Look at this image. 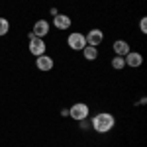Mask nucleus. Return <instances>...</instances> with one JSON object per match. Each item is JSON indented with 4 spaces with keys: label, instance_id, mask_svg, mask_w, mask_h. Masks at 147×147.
Wrapping results in <instances>:
<instances>
[{
    "label": "nucleus",
    "instance_id": "nucleus-1",
    "mask_svg": "<svg viewBox=\"0 0 147 147\" xmlns=\"http://www.w3.org/2000/svg\"><path fill=\"white\" fill-rule=\"evenodd\" d=\"M92 127H94V131H98V134H108L110 129L114 127V124H116V120H114L112 114L108 112H100L96 114L94 118H92Z\"/></svg>",
    "mask_w": 147,
    "mask_h": 147
},
{
    "label": "nucleus",
    "instance_id": "nucleus-2",
    "mask_svg": "<svg viewBox=\"0 0 147 147\" xmlns=\"http://www.w3.org/2000/svg\"><path fill=\"white\" fill-rule=\"evenodd\" d=\"M69 116H71L73 120H77V122H82V120L88 118V106H86L84 102H77V104H73V106L69 108Z\"/></svg>",
    "mask_w": 147,
    "mask_h": 147
},
{
    "label": "nucleus",
    "instance_id": "nucleus-3",
    "mask_svg": "<svg viewBox=\"0 0 147 147\" xmlns=\"http://www.w3.org/2000/svg\"><path fill=\"white\" fill-rule=\"evenodd\" d=\"M67 43L73 51H82L84 45H86V37L84 34H79V32H73V34L67 37Z\"/></svg>",
    "mask_w": 147,
    "mask_h": 147
},
{
    "label": "nucleus",
    "instance_id": "nucleus-4",
    "mask_svg": "<svg viewBox=\"0 0 147 147\" xmlns=\"http://www.w3.org/2000/svg\"><path fill=\"white\" fill-rule=\"evenodd\" d=\"M84 37H86V45L98 47L102 41H104V32H102V30H98V28H94V30H90V32L84 35Z\"/></svg>",
    "mask_w": 147,
    "mask_h": 147
},
{
    "label": "nucleus",
    "instance_id": "nucleus-5",
    "mask_svg": "<svg viewBox=\"0 0 147 147\" xmlns=\"http://www.w3.org/2000/svg\"><path fill=\"white\" fill-rule=\"evenodd\" d=\"M30 53L34 57H39V55H45V41L41 37H34L30 39Z\"/></svg>",
    "mask_w": 147,
    "mask_h": 147
},
{
    "label": "nucleus",
    "instance_id": "nucleus-6",
    "mask_svg": "<svg viewBox=\"0 0 147 147\" xmlns=\"http://www.w3.org/2000/svg\"><path fill=\"white\" fill-rule=\"evenodd\" d=\"M32 34H34L35 37H41V39H43V37L49 34V22H47V20H37V22L34 24Z\"/></svg>",
    "mask_w": 147,
    "mask_h": 147
},
{
    "label": "nucleus",
    "instance_id": "nucleus-7",
    "mask_svg": "<svg viewBox=\"0 0 147 147\" xmlns=\"http://www.w3.org/2000/svg\"><path fill=\"white\" fill-rule=\"evenodd\" d=\"M53 57L49 55H39L37 59H35V67L39 69V71H51L53 69Z\"/></svg>",
    "mask_w": 147,
    "mask_h": 147
},
{
    "label": "nucleus",
    "instance_id": "nucleus-8",
    "mask_svg": "<svg viewBox=\"0 0 147 147\" xmlns=\"http://www.w3.org/2000/svg\"><path fill=\"white\" fill-rule=\"evenodd\" d=\"M124 61H125V65L127 67H139L141 63H143V57H141V53H137V51H129L127 55L124 57Z\"/></svg>",
    "mask_w": 147,
    "mask_h": 147
},
{
    "label": "nucleus",
    "instance_id": "nucleus-9",
    "mask_svg": "<svg viewBox=\"0 0 147 147\" xmlns=\"http://www.w3.org/2000/svg\"><path fill=\"white\" fill-rule=\"evenodd\" d=\"M71 24H73L71 18L65 16V14H57V16H53V26H55L57 30H69Z\"/></svg>",
    "mask_w": 147,
    "mask_h": 147
},
{
    "label": "nucleus",
    "instance_id": "nucleus-10",
    "mask_svg": "<svg viewBox=\"0 0 147 147\" xmlns=\"http://www.w3.org/2000/svg\"><path fill=\"white\" fill-rule=\"evenodd\" d=\"M112 49H114V53H116V55H120V57H125L129 51H131V49H129V43H127V41H124V39L114 41Z\"/></svg>",
    "mask_w": 147,
    "mask_h": 147
},
{
    "label": "nucleus",
    "instance_id": "nucleus-11",
    "mask_svg": "<svg viewBox=\"0 0 147 147\" xmlns=\"http://www.w3.org/2000/svg\"><path fill=\"white\" fill-rule=\"evenodd\" d=\"M82 55H84V59H88V61H94V59L98 57V49H96V47H92V45H84Z\"/></svg>",
    "mask_w": 147,
    "mask_h": 147
},
{
    "label": "nucleus",
    "instance_id": "nucleus-12",
    "mask_svg": "<svg viewBox=\"0 0 147 147\" xmlns=\"http://www.w3.org/2000/svg\"><path fill=\"white\" fill-rule=\"evenodd\" d=\"M112 67L116 69V71H122V69L125 67V61H124V57H120V55H116L112 59Z\"/></svg>",
    "mask_w": 147,
    "mask_h": 147
},
{
    "label": "nucleus",
    "instance_id": "nucleus-13",
    "mask_svg": "<svg viewBox=\"0 0 147 147\" xmlns=\"http://www.w3.org/2000/svg\"><path fill=\"white\" fill-rule=\"evenodd\" d=\"M10 32V22L6 18H0V35H6Z\"/></svg>",
    "mask_w": 147,
    "mask_h": 147
},
{
    "label": "nucleus",
    "instance_id": "nucleus-14",
    "mask_svg": "<svg viewBox=\"0 0 147 147\" xmlns=\"http://www.w3.org/2000/svg\"><path fill=\"white\" fill-rule=\"evenodd\" d=\"M139 30H141L143 34H147V18H141V22H139Z\"/></svg>",
    "mask_w": 147,
    "mask_h": 147
},
{
    "label": "nucleus",
    "instance_id": "nucleus-15",
    "mask_svg": "<svg viewBox=\"0 0 147 147\" xmlns=\"http://www.w3.org/2000/svg\"><path fill=\"white\" fill-rule=\"evenodd\" d=\"M49 14H51V16H57L59 12H57V8H51V10H49Z\"/></svg>",
    "mask_w": 147,
    "mask_h": 147
}]
</instances>
